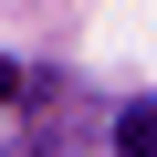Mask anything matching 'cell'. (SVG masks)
Here are the masks:
<instances>
[{
	"mask_svg": "<svg viewBox=\"0 0 157 157\" xmlns=\"http://www.w3.org/2000/svg\"><path fill=\"white\" fill-rule=\"evenodd\" d=\"M115 147H126V157H157V94H136V105L115 115Z\"/></svg>",
	"mask_w": 157,
	"mask_h": 157,
	"instance_id": "cell-1",
	"label": "cell"
},
{
	"mask_svg": "<svg viewBox=\"0 0 157 157\" xmlns=\"http://www.w3.org/2000/svg\"><path fill=\"white\" fill-rule=\"evenodd\" d=\"M11 94H21V73H11V63H0V105H11Z\"/></svg>",
	"mask_w": 157,
	"mask_h": 157,
	"instance_id": "cell-2",
	"label": "cell"
}]
</instances>
